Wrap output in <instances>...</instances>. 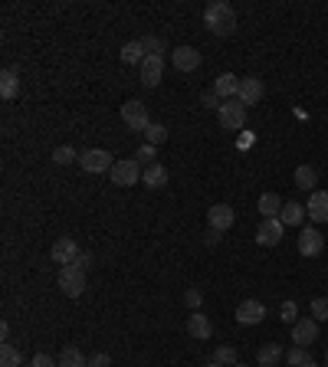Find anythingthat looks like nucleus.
Returning a JSON list of instances; mask_svg holds the SVG:
<instances>
[{
  "label": "nucleus",
  "mask_w": 328,
  "mask_h": 367,
  "mask_svg": "<svg viewBox=\"0 0 328 367\" xmlns=\"http://www.w3.org/2000/svg\"><path fill=\"white\" fill-rule=\"evenodd\" d=\"M122 122H125V128H131V131H141L145 135V128L152 125V118H148V109L141 105L138 99H131L122 105Z\"/></svg>",
  "instance_id": "6"
},
{
  "label": "nucleus",
  "mask_w": 328,
  "mask_h": 367,
  "mask_svg": "<svg viewBox=\"0 0 328 367\" xmlns=\"http://www.w3.org/2000/svg\"><path fill=\"white\" fill-rule=\"evenodd\" d=\"M312 318H316V321H325L328 318V299H316V302H312Z\"/></svg>",
  "instance_id": "36"
},
{
  "label": "nucleus",
  "mask_w": 328,
  "mask_h": 367,
  "mask_svg": "<svg viewBox=\"0 0 328 367\" xmlns=\"http://www.w3.org/2000/svg\"><path fill=\"white\" fill-rule=\"evenodd\" d=\"M164 141H167V128L164 125L152 122V125L145 128V144H154V148H158V144H164Z\"/></svg>",
  "instance_id": "28"
},
{
  "label": "nucleus",
  "mask_w": 328,
  "mask_h": 367,
  "mask_svg": "<svg viewBox=\"0 0 328 367\" xmlns=\"http://www.w3.org/2000/svg\"><path fill=\"white\" fill-rule=\"evenodd\" d=\"M292 341L299 344V348H309L312 341H318V321L316 318H299V321L292 325Z\"/></svg>",
  "instance_id": "13"
},
{
  "label": "nucleus",
  "mask_w": 328,
  "mask_h": 367,
  "mask_svg": "<svg viewBox=\"0 0 328 367\" xmlns=\"http://www.w3.org/2000/svg\"><path fill=\"white\" fill-rule=\"evenodd\" d=\"M263 95H266V86H263V79H259V76L240 79V92H237V99H240L246 109H250V105H259Z\"/></svg>",
  "instance_id": "8"
},
{
  "label": "nucleus",
  "mask_w": 328,
  "mask_h": 367,
  "mask_svg": "<svg viewBox=\"0 0 328 367\" xmlns=\"http://www.w3.org/2000/svg\"><path fill=\"white\" fill-rule=\"evenodd\" d=\"M30 367H60V361H53L50 355H43V351H39V355L30 357Z\"/></svg>",
  "instance_id": "37"
},
{
  "label": "nucleus",
  "mask_w": 328,
  "mask_h": 367,
  "mask_svg": "<svg viewBox=\"0 0 328 367\" xmlns=\"http://www.w3.org/2000/svg\"><path fill=\"white\" fill-rule=\"evenodd\" d=\"M53 161L60 167H66V164H73V161H79V151L76 148H69V144H60L56 151H53Z\"/></svg>",
  "instance_id": "29"
},
{
  "label": "nucleus",
  "mask_w": 328,
  "mask_h": 367,
  "mask_svg": "<svg viewBox=\"0 0 328 367\" xmlns=\"http://www.w3.org/2000/svg\"><path fill=\"white\" fill-rule=\"evenodd\" d=\"M89 367H112V355H105V351H95V355L89 357Z\"/></svg>",
  "instance_id": "38"
},
{
  "label": "nucleus",
  "mask_w": 328,
  "mask_h": 367,
  "mask_svg": "<svg viewBox=\"0 0 328 367\" xmlns=\"http://www.w3.org/2000/svg\"><path fill=\"white\" fill-rule=\"evenodd\" d=\"M233 220H237V214H233V207L230 203H214L210 210H207V223H210V229H230L233 227Z\"/></svg>",
  "instance_id": "14"
},
{
  "label": "nucleus",
  "mask_w": 328,
  "mask_h": 367,
  "mask_svg": "<svg viewBox=\"0 0 328 367\" xmlns=\"http://www.w3.org/2000/svg\"><path fill=\"white\" fill-rule=\"evenodd\" d=\"M282 207H286V203H282V197H279V194H263V197H259V203H256V210L263 214V220H276V216L282 214Z\"/></svg>",
  "instance_id": "20"
},
{
  "label": "nucleus",
  "mask_w": 328,
  "mask_h": 367,
  "mask_svg": "<svg viewBox=\"0 0 328 367\" xmlns=\"http://www.w3.org/2000/svg\"><path fill=\"white\" fill-rule=\"evenodd\" d=\"M161 76H164V56H148L141 63V86L145 89H158L161 86Z\"/></svg>",
  "instance_id": "10"
},
{
  "label": "nucleus",
  "mask_w": 328,
  "mask_h": 367,
  "mask_svg": "<svg viewBox=\"0 0 328 367\" xmlns=\"http://www.w3.org/2000/svg\"><path fill=\"white\" fill-rule=\"evenodd\" d=\"M325 364H328V355H325Z\"/></svg>",
  "instance_id": "46"
},
{
  "label": "nucleus",
  "mask_w": 328,
  "mask_h": 367,
  "mask_svg": "<svg viewBox=\"0 0 328 367\" xmlns=\"http://www.w3.org/2000/svg\"><path fill=\"white\" fill-rule=\"evenodd\" d=\"M207 367H224V364H217V361H214V364H207Z\"/></svg>",
  "instance_id": "44"
},
{
  "label": "nucleus",
  "mask_w": 328,
  "mask_h": 367,
  "mask_svg": "<svg viewBox=\"0 0 328 367\" xmlns=\"http://www.w3.org/2000/svg\"><path fill=\"white\" fill-rule=\"evenodd\" d=\"M305 216H309L312 223H328V190H312V194H309Z\"/></svg>",
  "instance_id": "12"
},
{
  "label": "nucleus",
  "mask_w": 328,
  "mask_h": 367,
  "mask_svg": "<svg viewBox=\"0 0 328 367\" xmlns=\"http://www.w3.org/2000/svg\"><path fill=\"white\" fill-rule=\"evenodd\" d=\"M233 367H250V364H233Z\"/></svg>",
  "instance_id": "45"
},
{
  "label": "nucleus",
  "mask_w": 328,
  "mask_h": 367,
  "mask_svg": "<svg viewBox=\"0 0 328 367\" xmlns=\"http://www.w3.org/2000/svg\"><path fill=\"white\" fill-rule=\"evenodd\" d=\"M73 266H76V269H82V272H89V266H92V256H89V253H79Z\"/></svg>",
  "instance_id": "40"
},
{
  "label": "nucleus",
  "mask_w": 328,
  "mask_h": 367,
  "mask_svg": "<svg viewBox=\"0 0 328 367\" xmlns=\"http://www.w3.org/2000/svg\"><path fill=\"white\" fill-rule=\"evenodd\" d=\"M203 23L207 30L214 33V37H230L233 30H237V10L224 3V0H214V3H207V10H203Z\"/></svg>",
  "instance_id": "1"
},
{
  "label": "nucleus",
  "mask_w": 328,
  "mask_h": 367,
  "mask_svg": "<svg viewBox=\"0 0 328 367\" xmlns=\"http://www.w3.org/2000/svg\"><path fill=\"white\" fill-rule=\"evenodd\" d=\"M60 367H89V361L76 344H66L63 351H60Z\"/></svg>",
  "instance_id": "25"
},
{
  "label": "nucleus",
  "mask_w": 328,
  "mask_h": 367,
  "mask_svg": "<svg viewBox=\"0 0 328 367\" xmlns=\"http://www.w3.org/2000/svg\"><path fill=\"white\" fill-rule=\"evenodd\" d=\"M145 59H148V53H145V46H141V39H131V43H125V46H122V63L141 66Z\"/></svg>",
  "instance_id": "23"
},
{
  "label": "nucleus",
  "mask_w": 328,
  "mask_h": 367,
  "mask_svg": "<svg viewBox=\"0 0 328 367\" xmlns=\"http://www.w3.org/2000/svg\"><path fill=\"white\" fill-rule=\"evenodd\" d=\"M305 361H312V357L305 355V348H299V344H295L292 351H286V364H292V367H302Z\"/></svg>",
  "instance_id": "33"
},
{
  "label": "nucleus",
  "mask_w": 328,
  "mask_h": 367,
  "mask_svg": "<svg viewBox=\"0 0 328 367\" xmlns=\"http://www.w3.org/2000/svg\"><path fill=\"white\" fill-rule=\"evenodd\" d=\"M141 46H145L148 56H161V53H164V39L154 37V33H148V37H141Z\"/></svg>",
  "instance_id": "31"
},
{
  "label": "nucleus",
  "mask_w": 328,
  "mask_h": 367,
  "mask_svg": "<svg viewBox=\"0 0 328 367\" xmlns=\"http://www.w3.org/2000/svg\"><path fill=\"white\" fill-rule=\"evenodd\" d=\"M141 184H145L148 190H161L164 184H167V167L158 164V161L148 164V167H145V174H141Z\"/></svg>",
  "instance_id": "18"
},
{
  "label": "nucleus",
  "mask_w": 328,
  "mask_h": 367,
  "mask_svg": "<svg viewBox=\"0 0 328 367\" xmlns=\"http://www.w3.org/2000/svg\"><path fill=\"white\" fill-rule=\"evenodd\" d=\"M214 361L217 364H224V367H233V364H240L237 361V348H230V344H220L214 351Z\"/></svg>",
  "instance_id": "30"
},
{
  "label": "nucleus",
  "mask_w": 328,
  "mask_h": 367,
  "mask_svg": "<svg viewBox=\"0 0 328 367\" xmlns=\"http://www.w3.org/2000/svg\"><path fill=\"white\" fill-rule=\"evenodd\" d=\"M79 253H82V250H79V243L73 240V236H60V240L53 243V250H50L53 263H63V266H73Z\"/></svg>",
  "instance_id": "9"
},
{
  "label": "nucleus",
  "mask_w": 328,
  "mask_h": 367,
  "mask_svg": "<svg viewBox=\"0 0 328 367\" xmlns=\"http://www.w3.org/2000/svg\"><path fill=\"white\" fill-rule=\"evenodd\" d=\"M282 361H286V355H282L279 344H263V348L256 351V364L259 367H279Z\"/></svg>",
  "instance_id": "21"
},
{
  "label": "nucleus",
  "mask_w": 328,
  "mask_h": 367,
  "mask_svg": "<svg viewBox=\"0 0 328 367\" xmlns=\"http://www.w3.org/2000/svg\"><path fill=\"white\" fill-rule=\"evenodd\" d=\"M79 167L86 171V174H109L115 167L112 154L102 151V148H92V151H82L79 154Z\"/></svg>",
  "instance_id": "4"
},
{
  "label": "nucleus",
  "mask_w": 328,
  "mask_h": 367,
  "mask_svg": "<svg viewBox=\"0 0 328 367\" xmlns=\"http://www.w3.org/2000/svg\"><path fill=\"white\" fill-rule=\"evenodd\" d=\"M214 92L220 95L224 102H230V99H237V92H240V79L233 76V73H224V76H217V82H214Z\"/></svg>",
  "instance_id": "19"
},
{
  "label": "nucleus",
  "mask_w": 328,
  "mask_h": 367,
  "mask_svg": "<svg viewBox=\"0 0 328 367\" xmlns=\"http://www.w3.org/2000/svg\"><path fill=\"white\" fill-rule=\"evenodd\" d=\"M302 367H318V364H316V361H305V364H302Z\"/></svg>",
  "instance_id": "43"
},
{
  "label": "nucleus",
  "mask_w": 328,
  "mask_h": 367,
  "mask_svg": "<svg viewBox=\"0 0 328 367\" xmlns=\"http://www.w3.org/2000/svg\"><path fill=\"white\" fill-rule=\"evenodd\" d=\"M17 92H20V73L17 69H3L0 73V95L3 99H17Z\"/></svg>",
  "instance_id": "22"
},
{
  "label": "nucleus",
  "mask_w": 328,
  "mask_h": 367,
  "mask_svg": "<svg viewBox=\"0 0 328 367\" xmlns=\"http://www.w3.org/2000/svg\"><path fill=\"white\" fill-rule=\"evenodd\" d=\"M60 289H63V295H69V299H79L82 292H86V272L76 266H63L60 269Z\"/></svg>",
  "instance_id": "5"
},
{
  "label": "nucleus",
  "mask_w": 328,
  "mask_h": 367,
  "mask_svg": "<svg viewBox=\"0 0 328 367\" xmlns=\"http://www.w3.org/2000/svg\"><path fill=\"white\" fill-rule=\"evenodd\" d=\"M322 250H325V236H322L316 227L299 229V253L309 256V259H316V256H322Z\"/></svg>",
  "instance_id": "7"
},
{
  "label": "nucleus",
  "mask_w": 328,
  "mask_h": 367,
  "mask_svg": "<svg viewBox=\"0 0 328 367\" xmlns=\"http://www.w3.org/2000/svg\"><path fill=\"white\" fill-rule=\"evenodd\" d=\"M0 338H3V344H7V338H10V325H7V321H0Z\"/></svg>",
  "instance_id": "42"
},
{
  "label": "nucleus",
  "mask_w": 328,
  "mask_h": 367,
  "mask_svg": "<svg viewBox=\"0 0 328 367\" xmlns=\"http://www.w3.org/2000/svg\"><path fill=\"white\" fill-rule=\"evenodd\" d=\"M203 243H207V246H217V243H220V229H207Z\"/></svg>",
  "instance_id": "41"
},
{
  "label": "nucleus",
  "mask_w": 328,
  "mask_h": 367,
  "mask_svg": "<svg viewBox=\"0 0 328 367\" xmlns=\"http://www.w3.org/2000/svg\"><path fill=\"white\" fill-rule=\"evenodd\" d=\"M217 118H220V128L224 131H240L246 125V105L240 99H230L217 109Z\"/></svg>",
  "instance_id": "3"
},
{
  "label": "nucleus",
  "mask_w": 328,
  "mask_h": 367,
  "mask_svg": "<svg viewBox=\"0 0 328 367\" xmlns=\"http://www.w3.org/2000/svg\"><path fill=\"white\" fill-rule=\"evenodd\" d=\"M318 171L316 167H309V164H299L295 167V187H302V190H318Z\"/></svg>",
  "instance_id": "26"
},
{
  "label": "nucleus",
  "mask_w": 328,
  "mask_h": 367,
  "mask_svg": "<svg viewBox=\"0 0 328 367\" xmlns=\"http://www.w3.org/2000/svg\"><path fill=\"white\" fill-rule=\"evenodd\" d=\"M141 174H145V167L135 161V158H122V161H115V167L109 171V178H112L115 187H131V184H138Z\"/></svg>",
  "instance_id": "2"
},
{
  "label": "nucleus",
  "mask_w": 328,
  "mask_h": 367,
  "mask_svg": "<svg viewBox=\"0 0 328 367\" xmlns=\"http://www.w3.org/2000/svg\"><path fill=\"white\" fill-rule=\"evenodd\" d=\"M279 318H282L286 325H295V321H299V305H295V302H282V308H279Z\"/></svg>",
  "instance_id": "32"
},
{
  "label": "nucleus",
  "mask_w": 328,
  "mask_h": 367,
  "mask_svg": "<svg viewBox=\"0 0 328 367\" xmlns=\"http://www.w3.org/2000/svg\"><path fill=\"white\" fill-rule=\"evenodd\" d=\"M279 220H282L286 227H302V220H305V207H302V203H295V200H289L286 207H282Z\"/></svg>",
  "instance_id": "24"
},
{
  "label": "nucleus",
  "mask_w": 328,
  "mask_h": 367,
  "mask_svg": "<svg viewBox=\"0 0 328 367\" xmlns=\"http://www.w3.org/2000/svg\"><path fill=\"white\" fill-rule=\"evenodd\" d=\"M0 367H24V355L10 341L0 344Z\"/></svg>",
  "instance_id": "27"
},
{
  "label": "nucleus",
  "mask_w": 328,
  "mask_h": 367,
  "mask_svg": "<svg viewBox=\"0 0 328 367\" xmlns=\"http://www.w3.org/2000/svg\"><path fill=\"white\" fill-rule=\"evenodd\" d=\"M184 302L194 308V312H201V302H203V295H201V289H188V295H184Z\"/></svg>",
  "instance_id": "39"
},
{
  "label": "nucleus",
  "mask_w": 328,
  "mask_h": 367,
  "mask_svg": "<svg viewBox=\"0 0 328 367\" xmlns=\"http://www.w3.org/2000/svg\"><path fill=\"white\" fill-rule=\"evenodd\" d=\"M188 335H190V338H197V341H207V338L214 335L210 318L203 315V312H190V315H188Z\"/></svg>",
  "instance_id": "17"
},
{
  "label": "nucleus",
  "mask_w": 328,
  "mask_h": 367,
  "mask_svg": "<svg viewBox=\"0 0 328 367\" xmlns=\"http://www.w3.org/2000/svg\"><path fill=\"white\" fill-rule=\"evenodd\" d=\"M201 105H203V109H220V105H224V99H220L214 89H207V92L201 95Z\"/></svg>",
  "instance_id": "35"
},
{
  "label": "nucleus",
  "mask_w": 328,
  "mask_h": 367,
  "mask_svg": "<svg viewBox=\"0 0 328 367\" xmlns=\"http://www.w3.org/2000/svg\"><path fill=\"white\" fill-rule=\"evenodd\" d=\"M266 318V305L256 302V299H246V302H240V308H237V321L240 325H259Z\"/></svg>",
  "instance_id": "16"
},
{
  "label": "nucleus",
  "mask_w": 328,
  "mask_h": 367,
  "mask_svg": "<svg viewBox=\"0 0 328 367\" xmlns=\"http://www.w3.org/2000/svg\"><path fill=\"white\" fill-rule=\"evenodd\" d=\"M154 158H158V154H154V144H141L138 151H135V161H138V164H154Z\"/></svg>",
  "instance_id": "34"
},
{
  "label": "nucleus",
  "mask_w": 328,
  "mask_h": 367,
  "mask_svg": "<svg viewBox=\"0 0 328 367\" xmlns=\"http://www.w3.org/2000/svg\"><path fill=\"white\" fill-rule=\"evenodd\" d=\"M171 63H174L177 73H194L197 66H201V53L194 50V46H177L171 53Z\"/></svg>",
  "instance_id": "15"
},
{
  "label": "nucleus",
  "mask_w": 328,
  "mask_h": 367,
  "mask_svg": "<svg viewBox=\"0 0 328 367\" xmlns=\"http://www.w3.org/2000/svg\"><path fill=\"white\" fill-rule=\"evenodd\" d=\"M282 229H286V223L282 220H263L259 223V229H256V243L259 246H279L282 243Z\"/></svg>",
  "instance_id": "11"
}]
</instances>
